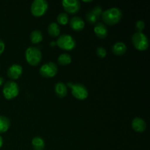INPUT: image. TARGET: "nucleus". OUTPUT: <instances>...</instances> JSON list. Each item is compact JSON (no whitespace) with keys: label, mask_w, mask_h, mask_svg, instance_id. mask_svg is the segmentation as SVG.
I'll use <instances>...</instances> for the list:
<instances>
[{"label":"nucleus","mask_w":150,"mask_h":150,"mask_svg":"<svg viewBox=\"0 0 150 150\" xmlns=\"http://www.w3.org/2000/svg\"><path fill=\"white\" fill-rule=\"evenodd\" d=\"M101 18L104 23L109 26H113L121 21L122 18V12L117 7H112L103 11Z\"/></svg>","instance_id":"1"},{"label":"nucleus","mask_w":150,"mask_h":150,"mask_svg":"<svg viewBox=\"0 0 150 150\" xmlns=\"http://www.w3.org/2000/svg\"><path fill=\"white\" fill-rule=\"evenodd\" d=\"M25 58L26 62L32 66H37L40 63L42 54L39 48L30 46L25 51Z\"/></svg>","instance_id":"2"},{"label":"nucleus","mask_w":150,"mask_h":150,"mask_svg":"<svg viewBox=\"0 0 150 150\" xmlns=\"http://www.w3.org/2000/svg\"><path fill=\"white\" fill-rule=\"evenodd\" d=\"M57 45L61 49L64 51H72L76 46V42L74 38L70 35L64 34L60 35L57 40Z\"/></svg>","instance_id":"3"},{"label":"nucleus","mask_w":150,"mask_h":150,"mask_svg":"<svg viewBox=\"0 0 150 150\" xmlns=\"http://www.w3.org/2000/svg\"><path fill=\"white\" fill-rule=\"evenodd\" d=\"M132 43L139 51H146L149 47V40L143 32H136L132 37Z\"/></svg>","instance_id":"4"},{"label":"nucleus","mask_w":150,"mask_h":150,"mask_svg":"<svg viewBox=\"0 0 150 150\" xmlns=\"http://www.w3.org/2000/svg\"><path fill=\"white\" fill-rule=\"evenodd\" d=\"M3 95L7 100H12L19 94V86L15 81H9L6 82L2 89Z\"/></svg>","instance_id":"5"},{"label":"nucleus","mask_w":150,"mask_h":150,"mask_svg":"<svg viewBox=\"0 0 150 150\" xmlns=\"http://www.w3.org/2000/svg\"><path fill=\"white\" fill-rule=\"evenodd\" d=\"M48 4L45 0H35L31 5V13L35 17H40L46 13Z\"/></svg>","instance_id":"6"},{"label":"nucleus","mask_w":150,"mask_h":150,"mask_svg":"<svg viewBox=\"0 0 150 150\" xmlns=\"http://www.w3.org/2000/svg\"><path fill=\"white\" fill-rule=\"evenodd\" d=\"M69 86H70L72 90V95L74 96L76 99L78 100H83L86 99L89 95L87 89L84 85L81 83H69Z\"/></svg>","instance_id":"7"},{"label":"nucleus","mask_w":150,"mask_h":150,"mask_svg":"<svg viewBox=\"0 0 150 150\" xmlns=\"http://www.w3.org/2000/svg\"><path fill=\"white\" fill-rule=\"evenodd\" d=\"M57 72H58V67L57 64L53 62L45 63L40 68V74L42 77L47 79L54 77L57 75Z\"/></svg>","instance_id":"8"},{"label":"nucleus","mask_w":150,"mask_h":150,"mask_svg":"<svg viewBox=\"0 0 150 150\" xmlns=\"http://www.w3.org/2000/svg\"><path fill=\"white\" fill-rule=\"evenodd\" d=\"M62 4L64 10L70 14H76L81 8L80 1L78 0H63Z\"/></svg>","instance_id":"9"},{"label":"nucleus","mask_w":150,"mask_h":150,"mask_svg":"<svg viewBox=\"0 0 150 150\" xmlns=\"http://www.w3.org/2000/svg\"><path fill=\"white\" fill-rule=\"evenodd\" d=\"M23 73V67L18 64H13L7 70V76L12 80H16L21 77Z\"/></svg>","instance_id":"10"},{"label":"nucleus","mask_w":150,"mask_h":150,"mask_svg":"<svg viewBox=\"0 0 150 150\" xmlns=\"http://www.w3.org/2000/svg\"><path fill=\"white\" fill-rule=\"evenodd\" d=\"M131 126L135 131L138 133H143L146 130V122L141 117H135L131 123Z\"/></svg>","instance_id":"11"},{"label":"nucleus","mask_w":150,"mask_h":150,"mask_svg":"<svg viewBox=\"0 0 150 150\" xmlns=\"http://www.w3.org/2000/svg\"><path fill=\"white\" fill-rule=\"evenodd\" d=\"M70 26L72 29L76 32H80L83 30L85 26V22L79 16H74L70 21Z\"/></svg>","instance_id":"12"},{"label":"nucleus","mask_w":150,"mask_h":150,"mask_svg":"<svg viewBox=\"0 0 150 150\" xmlns=\"http://www.w3.org/2000/svg\"><path fill=\"white\" fill-rule=\"evenodd\" d=\"M94 32H95L96 36L100 39L105 38L108 36V31L106 26L104 23H100V22L95 23V27H94Z\"/></svg>","instance_id":"13"},{"label":"nucleus","mask_w":150,"mask_h":150,"mask_svg":"<svg viewBox=\"0 0 150 150\" xmlns=\"http://www.w3.org/2000/svg\"><path fill=\"white\" fill-rule=\"evenodd\" d=\"M54 91L59 98H64L67 93V86L63 82L59 81L54 86Z\"/></svg>","instance_id":"14"},{"label":"nucleus","mask_w":150,"mask_h":150,"mask_svg":"<svg viewBox=\"0 0 150 150\" xmlns=\"http://www.w3.org/2000/svg\"><path fill=\"white\" fill-rule=\"evenodd\" d=\"M127 51V46L122 42H117L112 46V52L115 55L121 56L125 54Z\"/></svg>","instance_id":"15"},{"label":"nucleus","mask_w":150,"mask_h":150,"mask_svg":"<svg viewBox=\"0 0 150 150\" xmlns=\"http://www.w3.org/2000/svg\"><path fill=\"white\" fill-rule=\"evenodd\" d=\"M10 126V121L5 116H0V134L8 130Z\"/></svg>","instance_id":"16"},{"label":"nucleus","mask_w":150,"mask_h":150,"mask_svg":"<svg viewBox=\"0 0 150 150\" xmlns=\"http://www.w3.org/2000/svg\"><path fill=\"white\" fill-rule=\"evenodd\" d=\"M48 32L53 38H57L60 35V29L57 23H51L48 26Z\"/></svg>","instance_id":"17"},{"label":"nucleus","mask_w":150,"mask_h":150,"mask_svg":"<svg viewBox=\"0 0 150 150\" xmlns=\"http://www.w3.org/2000/svg\"><path fill=\"white\" fill-rule=\"evenodd\" d=\"M43 36L40 31L34 30L30 34V40L33 44H38L42 42Z\"/></svg>","instance_id":"18"},{"label":"nucleus","mask_w":150,"mask_h":150,"mask_svg":"<svg viewBox=\"0 0 150 150\" xmlns=\"http://www.w3.org/2000/svg\"><path fill=\"white\" fill-rule=\"evenodd\" d=\"M32 145L35 150H43L45 148V142L40 137H35L32 140Z\"/></svg>","instance_id":"19"},{"label":"nucleus","mask_w":150,"mask_h":150,"mask_svg":"<svg viewBox=\"0 0 150 150\" xmlns=\"http://www.w3.org/2000/svg\"><path fill=\"white\" fill-rule=\"evenodd\" d=\"M57 62H58L59 64H60V65H68V64H70L71 63L72 58L70 54H62L58 57Z\"/></svg>","instance_id":"20"},{"label":"nucleus","mask_w":150,"mask_h":150,"mask_svg":"<svg viewBox=\"0 0 150 150\" xmlns=\"http://www.w3.org/2000/svg\"><path fill=\"white\" fill-rule=\"evenodd\" d=\"M86 19L88 23L90 24H95L99 18L92 12V10H90V11L87 12V13L86 14Z\"/></svg>","instance_id":"21"},{"label":"nucleus","mask_w":150,"mask_h":150,"mask_svg":"<svg viewBox=\"0 0 150 150\" xmlns=\"http://www.w3.org/2000/svg\"><path fill=\"white\" fill-rule=\"evenodd\" d=\"M69 17L66 13H61L58 15L57 18V23L61 25H66L68 23Z\"/></svg>","instance_id":"22"},{"label":"nucleus","mask_w":150,"mask_h":150,"mask_svg":"<svg viewBox=\"0 0 150 150\" xmlns=\"http://www.w3.org/2000/svg\"><path fill=\"white\" fill-rule=\"evenodd\" d=\"M96 53H97V55H98V57L100 59H103L106 57V54H107L106 50H105V48L102 46H100L97 48Z\"/></svg>","instance_id":"23"},{"label":"nucleus","mask_w":150,"mask_h":150,"mask_svg":"<svg viewBox=\"0 0 150 150\" xmlns=\"http://www.w3.org/2000/svg\"><path fill=\"white\" fill-rule=\"evenodd\" d=\"M136 30L138 31V32H142V31L144 30V29L145 28V23L143 21H137L136 22Z\"/></svg>","instance_id":"24"},{"label":"nucleus","mask_w":150,"mask_h":150,"mask_svg":"<svg viewBox=\"0 0 150 150\" xmlns=\"http://www.w3.org/2000/svg\"><path fill=\"white\" fill-rule=\"evenodd\" d=\"M92 10L98 18L101 17V15H102L103 13V10L102 8H101V7H100V6H96V7H94Z\"/></svg>","instance_id":"25"},{"label":"nucleus","mask_w":150,"mask_h":150,"mask_svg":"<svg viewBox=\"0 0 150 150\" xmlns=\"http://www.w3.org/2000/svg\"><path fill=\"white\" fill-rule=\"evenodd\" d=\"M4 48H5V44H4V41L0 39V56L4 52Z\"/></svg>","instance_id":"26"},{"label":"nucleus","mask_w":150,"mask_h":150,"mask_svg":"<svg viewBox=\"0 0 150 150\" xmlns=\"http://www.w3.org/2000/svg\"><path fill=\"white\" fill-rule=\"evenodd\" d=\"M2 145H3V138L0 136V149L1 148Z\"/></svg>","instance_id":"27"},{"label":"nucleus","mask_w":150,"mask_h":150,"mask_svg":"<svg viewBox=\"0 0 150 150\" xmlns=\"http://www.w3.org/2000/svg\"><path fill=\"white\" fill-rule=\"evenodd\" d=\"M3 83H4V79L1 76H0V86L3 84Z\"/></svg>","instance_id":"28"},{"label":"nucleus","mask_w":150,"mask_h":150,"mask_svg":"<svg viewBox=\"0 0 150 150\" xmlns=\"http://www.w3.org/2000/svg\"><path fill=\"white\" fill-rule=\"evenodd\" d=\"M83 1H84V2H92V0H89V1H86V0H83Z\"/></svg>","instance_id":"29"}]
</instances>
